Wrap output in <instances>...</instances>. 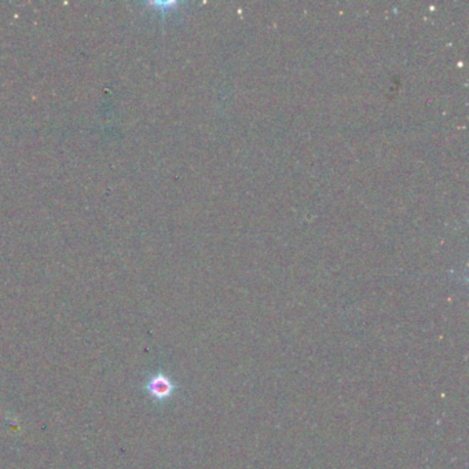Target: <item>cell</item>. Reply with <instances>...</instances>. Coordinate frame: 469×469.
Returning <instances> with one entry per match:
<instances>
[{"mask_svg":"<svg viewBox=\"0 0 469 469\" xmlns=\"http://www.w3.org/2000/svg\"><path fill=\"white\" fill-rule=\"evenodd\" d=\"M175 388L176 384L164 373H157L146 384L147 393L157 401L168 399L174 394Z\"/></svg>","mask_w":469,"mask_h":469,"instance_id":"obj_1","label":"cell"}]
</instances>
